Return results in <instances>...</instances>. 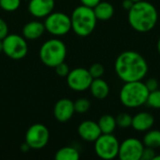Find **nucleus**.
I'll use <instances>...</instances> for the list:
<instances>
[{
    "label": "nucleus",
    "instance_id": "obj_22",
    "mask_svg": "<svg viewBox=\"0 0 160 160\" xmlns=\"http://www.w3.org/2000/svg\"><path fill=\"white\" fill-rule=\"evenodd\" d=\"M73 103H74L75 112H78V113H85L91 108V103L89 99L85 98H80Z\"/></svg>",
    "mask_w": 160,
    "mask_h": 160
},
{
    "label": "nucleus",
    "instance_id": "obj_34",
    "mask_svg": "<svg viewBox=\"0 0 160 160\" xmlns=\"http://www.w3.org/2000/svg\"><path fill=\"white\" fill-rule=\"evenodd\" d=\"M157 49H158V53H159L160 55V38H158V43H157Z\"/></svg>",
    "mask_w": 160,
    "mask_h": 160
},
{
    "label": "nucleus",
    "instance_id": "obj_28",
    "mask_svg": "<svg viewBox=\"0 0 160 160\" xmlns=\"http://www.w3.org/2000/svg\"><path fill=\"white\" fill-rule=\"evenodd\" d=\"M155 150L156 149H154V148L144 146L142 157H141V160H154V158L157 155Z\"/></svg>",
    "mask_w": 160,
    "mask_h": 160
},
{
    "label": "nucleus",
    "instance_id": "obj_26",
    "mask_svg": "<svg viewBox=\"0 0 160 160\" xmlns=\"http://www.w3.org/2000/svg\"><path fill=\"white\" fill-rule=\"evenodd\" d=\"M88 71L93 79H98V78H101L103 76V74L105 72V68L101 64L95 63L90 66V68H88Z\"/></svg>",
    "mask_w": 160,
    "mask_h": 160
},
{
    "label": "nucleus",
    "instance_id": "obj_6",
    "mask_svg": "<svg viewBox=\"0 0 160 160\" xmlns=\"http://www.w3.org/2000/svg\"><path fill=\"white\" fill-rule=\"evenodd\" d=\"M94 142L95 153L99 158L112 160L118 157L120 142L112 133L101 134Z\"/></svg>",
    "mask_w": 160,
    "mask_h": 160
},
{
    "label": "nucleus",
    "instance_id": "obj_15",
    "mask_svg": "<svg viewBox=\"0 0 160 160\" xmlns=\"http://www.w3.org/2000/svg\"><path fill=\"white\" fill-rule=\"evenodd\" d=\"M155 117L148 112H140L132 116L131 127L138 132H146L154 127Z\"/></svg>",
    "mask_w": 160,
    "mask_h": 160
},
{
    "label": "nucleus",
    "instance_id": "obj_11",
    "mask_svg": "<svg viewBox=\"0 0 160 160\" xmlns=\"http://www.w3.org/2000/svg\"><path fill=\"white\" fill-rule=\"evenodd\" d=\"M144 145L137 138H128L120 142L118 158L120 160H141Z\"/></svg>",
    "mask_w": 160,
    "mask_h": 160
},
{
    "label": "nucleus",
    "instance_id": "obj_12",
    "mask_svg": "<svg viewBox=\"0 0 160 160\" xmlns=\"http://www.w3.org/2000/svg\"><path fill=\"white\" fill-rule=\"evenodd\" d=\"M74 112V103L69 98L59 99L53 107V115L60 123H66L69 121Z\"/></svg>",
    "mask_w": 160,
    "mask_h": 160
},
{
    "label": "nucleus",
    "instance_id": "obj_17",
    "mask_svg": "<svg viewBox=\"0 0 160 160\" xmlns=\"http://www.w3.org/2000/svg\"><path fill=\"white\" fill-rule=\"evenodd\" d=\"M90 92L97 99H105L110 94V86L106 81L101 78L93 79L90 84Z\"/></svg>",
    "mask_w": 160,
    "mask_h": 160
},
{
    "label": "nucleus",
    "instance_id": "obj_1",
    "mask_svg": "<svg viewBox=\"0 0 160 160\" xmlns=\"http://www.w3.org/2000/svg\"><path fill=\"white\" fill-rule=\"evenodd\" d=\"M114 69L118 78L124 82L142 81L148 73V64L138 52L125 51L117 56Z\"/></svg>",
    "mask_w": 160,
    "mask_h": 160
},
{
    "label": "nucleus",
    "instance_id": "obj_35",
    "mask_svg": "<svg viewBox=\"0 0 160 160\" xmlns=\"http://www.w3.org/2000/svg\"><path fill=\"white\" fill-rule=\"evenodd\" d=\"M3 52V42L0 39V52Z\"/></svg>",
    "mask_w": 160,
    "mask_h": 160
},
{
    "label": "nucleus",
    "instance_id": "obj_23",
    "mask_svg": "<svg viewBox=\"0 0 160 160\" xmlns=\"http://www.w3.org/2000/svg\"><path fill=\"white\" fill-rule=\"evenodd\" d=\"M116 125L120 128H128L131 127L132 124V116L128 112H121L116 117Z\"/></svg>",
    "mask_w": 160,
    "mask_h": 160
},
{
    "label": "nucleus",
    "instance_id": "obj_10",
    "mask_svg": "<svg viewBox=\"0 0 160 160\" xmlns=\"http://www.w3.org/2000/svg\"><path fill=\"white\" fill-rule=\"evenodd\" d=\"M93 81L88 69L84 68H76L69 71L67 76V82L70 89L77 92H82L89 89Z\"/></svg>",
    "mask_w": 160,
    "mask_h": 160
},
{
    "label": "nucleus",
    "instance_id": "obj_16",
    "mask_svg": "<svg viewBox=\"0 0 160 160\" xmlns=\"http://www.w3.org/2000/svg\"><path fill=\"white\" fill-rule=\"evenodd\" d=\"M44 23L39 21H31L25 23L22 28V37L28 40L39 38L45 32Z\"/></svg>",
    "mask_w": 160,
    "mask_h": 160
},
{
    "label": "nucleus",
    "instance_id": "obj_19",
    "mask_svg": "<svg viewBox=\"0 0 160 160\" xmlns=\"http://www.w3.org/2000/svg\"><path fill=\"white\" fill-rule=\"evenodd\" d=\"M98 124V127H99L102 134H112L114 132V130L117 127L115 117L112 116V114L102 115L99 118Z\"/></svg>",
    "mask_w": 160,
    "mask_h": 160
},
{
    "label": "nucleus",
    "instance_id": "obj_5",
    "mask_svg": "<svg viewBox=\"0 0 160 160\" xmlns=\"http://www.w3.org/2000/svg\"><path fill=\"white\" fill-rule=\"evenodd\" d=\"M67 57V47L58 38H51L45 41L39 50L40 61L49 68H54L58 64L65 62Z\"/></svg>",
    "mask_w": 160,
    "mask_h": 160
},
{
    "label": "nucleus",
    "instance_id": "obj_36",
    "mask_svg": "<svg viewBox=\"0 0 160 160\" xmlns=\"http://www.w3.org/2000/svg\"><path fill=\"white\" fill-rule=\"evenodd\" d=\"M154 160H160V155H156V157L154 158Z\"/></svg>",
    "mask_w": 160,
    "mask_h": 160
},
{
    "label": "nucleus",
    "instance_id": "obj_29",
    "mask_svg": "<svg viewBox=\"0 0 160 160\" xmlns=\"http://www.w3.org/2000/svg\"><path fill=\"white\" fill-rule=\"evenodd\" d=\"M144 83H145V85H146L149 92H152V91H155V90L158 89L159 83H158V81L156 78H149Z\"/></svg>",
    "mask_w": 160,
    "mask_h": 160
},
{
    "label": "nucleus",
    "instance_id": "obj_18",
    "mask_svg": "<svg viewBox=\"0 0 160 160\" xmlns=\"http://www.w3.org/2000/svg\"><path fill=\"white\" fill-rule=\"evenodd\" d=\"M93 9L98 21H109L114 14L113 6L107 1H100Z\"/></svg>",
    "mask_w": 160,
    "mask_h": 160
},
{
    "label": "nucleus",
    "instance_id": "obj_37",
    "mask_svg": "<svg viewBox=\"0 0 160 160\" xmlns=\"http://www.w3.org/2000/svg\"><path fill=\"white\" fill-rule=\"evenodd\" d=\"M132 1H133L134 3H136V2H139V1H141V0H132Z\"/></svg>",
    "mask_w": 160,
    "mask_h": 160
},
{
    "label": "nucleus",
    "instance_id": "obj_25",
    "mask_svg": "<svg viewBox=\"0 0 160 160\" xmlns=\"http://www.w3.org/2000/svg\"><path fill=\"white\" fill-rule=\"evenodd\" d=\"M21 0H0V8L8 12H13L20 8Z\"/></svg>",
    "mask_w": 160,
    "mask_h": 160
},
{
    "label": "nucleus",
    "instance_id": "obj_13",
    "mask_svg": "<svg viewBox=\"0 0 160 160\" xmlns=\"http://www.w3.org/2000/svg\"><path fill=\"white\" fill-rule=\"evenodd\" d=\"M54 0H29L28 11L36 18H45L53 11Z\"/></svg>",
    "mask_w": 160,
    "mask_h": 160
},
{
    "label": "nucleus",
    "instance_id": "obj_33",
    "mask_svg": "<svg viewBox=\"0 0 160 160\" xmlns=\"http://www.w3.org/2000/svg\"><path fill=\"white\" fill-rule=\"evenodd\" d=\"M30 149H31V148L28 146V144H27L26 142H24L23 144H22V145H21V150H22L23 153H27Z\"/></svg>",
    "mask_w": 160,
    "mask_h": 160
},
{
    "label": "nucleus",
    "instance_id": "obj_14",
    "mask_svg": "<svg viewBox=\"0 0 160 160\" xmlns=\"http://www.w3.org/2000/svg\"><path fill=\"white\" fill-rule=\"evenodd\" d=\"M78 134L83 141L94 142L102 133L98 122L93 120H85L79 125Z\"/></svg>",
    "mask_w": 160,
    "mask_h": 160
},
{
    "label": "nucleus",
    "instance_id": "obj_30",
    "mask_svg": "<svg viewBox=\"0 0 160 160\" xmlns=\"http://www.w3.org/2000/svg\"><path fill=\"white\" fill-rule=\"evenodd\" d=\"M8 35V23L0 18V39L3 40Z\"/></svg>",
    "mask_w": 160,
    "mask_h": 160
},
{
    "label": "nucleus",
    "instance_id": "obj_20",
    "mask_svg": "<svg viewBox=\"0 0 160 160\" xmlns=\"http://www.w3.org/2000/svg\"><path fill=\"white\" fill-rule=\"evenodd\" d=\"M142 143L146 147H151L154 149L160 148V130L151 128L146 131L142 139Z\"/></svg>",
    "mask_w": 160,
    "mask_h": 160
},
{
    "label": "nucleus",
    "instance_id": "obj_9",
    "mask_svg": "<svg viewBox=\"0 0 160 160\" xmlns=\"http://www.w3.org/2000/svg\"><path fill=\"white\" fill-rule=\"evenodd\" d=\"M50 139V132L47 127L42 124H34L25 133V142L31 149L38 150L44 148Z\"/></svg>",
    "mask_w": 160,
    "mask_h": 160
},
{
    "label": "nucleus",
    "instance_id": "obj_2",
    "mask_svg": "<svg viewBox=\"0 0 160 160\" xmlns=\"http://www.w3.org/2000/svg\"><path fill=\"white\" fill-rule=\"evenodd\" d=\"M158 19V13L156 7L148 1L136 2L128 10V23L139 33L151 31L156 26Z\"/></svg>",
    "mask_w": 160,
    "mask_h": 160
},
{
    "label": "nucleus",
    "instance_id": "obj_27",
    "mask_svg": "<svg viewBox=\"0 0 160 160\" xmlns=\"http://www.w3.org/2000/svg\"><path fill=\"white\" fill-rule=\"evenodd\" d=\"M55 68V72L58 76L60 77H67L68 74L69 73L70 69H69V67L65 63V62H62L60 64H58L57 66L54 67Z\"/></svg>",
    "mask_w": 160,
    "mask_h": 160
},
{
    "label": "nucleus",
    "instance_id": "obj_3",
    "mask_svg": "<svg viewBox=\"0 0 160 160\" xmlns=\"http://www.w3.org/2000/svg\"><path fill=\"white\" fill-rule=\"evenodd\" d=\"M71 29L80 37L91 35L97 25L98 19L92 8L81 5L75 8L70 16Z\"/></svg>",
    "mask_w": 160,
    "mask_h": 160
},
{
    "label": "nucleus",
    "instance_id": "obj_32",
    "mask_svg": "<svg viewBox=\"0 0 160 160\" xmlns=\"http://www.w3.org/2000/svg\"><path fill=\"white\" fill-rule=\"evenodd\" d=\"M133 5H134V2L132 0H123V2H122V7L128 11L132 8Z\"/></svg>",
    "mask_w": 160,
    "mask_h": 160
},
{
    "label": "nucleus",
    "instance_id": "obj_7",
    "mask_svg": "<svg viewBox=\"0 0 160 160\" xmlns=\"http://www.w3.org/2000/svg\"><path fill=\"white\" fill-rule=\"evenodd\" d=\"M45 30L55 37H62L67 35L71 30L70 17L63 12H52L44 21Z\"/></svg>",
    "mask_w": 160,
    "mask_h": 160
},
{
    "label": "nucleus",
    "instance_id": "obj_8",
    "mask_svg": "<svg viewBox=\"0 0 160 160\" xmlns=\"http://www.w3.org/2000/svg\"><path fill=\"white\" fill-rule=\"evenodd\" d=\"M3 52L9 58L20 60L26 56L28 45L26 39L17 34H8L3 40Z\"/></svg>",
    "mask_w": 160,
    "mask_h": 160
},
{
    "label": "nucleus",
    "instance_id": "obj_21",
    "mask_svg": "<svg viewBox=\"0 0 160 160\" xmlns=\"http://www.w3.org/2000/svg\"><path fill=\"white\" fill-rule=\"evenodd\" d=\"M56 160H79L80 152L72 146H65L60 148L54 156Z\"/></svg>",
    "mask_w": 160,
    "mask_h": 160
},
{
    "label": "nucleus",
    "instance_id": "obj_24",
    "mask_svg": "<svg viewBox=\"0 0 160 160\" xmlns=\"http://www.w3.org/2000/svg\"><path fill=\"white\" fill-rule=\"evenodd\" d=\"M146 104L153 109L160 110V89L149 92Z\"/></svg>",
    "mask_w": 160,
    "mask_h": 160
},
{
    "label": "nucleus",
    "instance_id": "obj_31",
    "mask_svg": "<svg viewBox=\"0 0 160 160\" xmlns=\"http://www.w3.org/2000/svg\"><path fill=\"white\" fill-rule=\"evenodd\" d=\"M82 5L83 6H86V7H89V8H94L96 7L101 0H80Z\"/></svg>",
    "mask_w": 160,
    "mask_h": 160
},
{
    "label": "nucleus",
    "instance_id": "obj_4",
    "mask_svg": "<svg viewBox=\"0 0 160 160\" xmlns=\"http://www.w3.org/2000/svg\"><path fill=\"white\" fill-rule=\"evenodd\" d=\"M149 91L142 81L128 82L122 86L119 99L127 108H139L146 104Z\"/></svg>",
    "mask_w": 160,
    "mask_h": 160
}]
</instances>
